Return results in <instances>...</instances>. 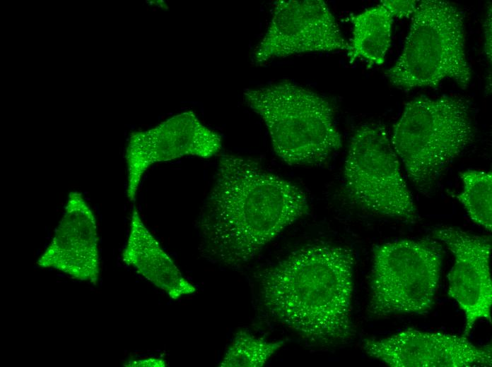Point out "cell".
Instances as JSON below:
<instances>
[{
  "mask_svg": "<svg viewBox=\"0 0 492 367\" xmlns=\"http://www.w3.org/2000/svg\"><path fill=\"white\" fill-rule=\"evenodd\" d=\"M309 212L305 193L255 160L222 155L197 222L202 255L230 267L251 261Z\"/></svg>",
  "mask_w": 492,
  "mask_h": 367,
  "instance_id": "6da1fadb",
  "label": "cell"
},
{
  "mask_svg": "<svg viewBox=\"0 0 492 367\" xmlns=\"http://www.w3.org/2000/svg\"><path fill=\"white\" fill-rule=\"evenodd\" d=\"M355 256L351 249L315 243L296 249L260 277L264 306L304 339L322 346L348 342Z\"/></svg>",
  "mask_w": 492,
  "mask_h": 367,
  "instance_id": "7a4b0ae2",
  "label": "cell"
},
{
  "mask_svg": "<svg viewBox=\"0 0 492 367\" xmlns=\"http://www.w3.org/2000/svg\"><path fill=\"white\" fill-rule=\"evenodd\" d=\"M247 104L262 119L275 154L289 165L324 162L342 145L331 102L288 81L246 89Z\"/></svg>",
  "mask_w": 492,
  "mask_h": 367,
  "instance_id": "3957f363",
  "label": "cell"
},
{
  "mask_svg": "<svg viewBox=\"0 0 492 367\" xmlns=\"http://www.w3.org/2000/svg\"><path fill=\"white\" fill-rule=\"evenodd\" d=\"M474 136L464 99L421 95L406 103L390 140L408 177L423 191L431 188Z\"/></svg>",
  "mask_w": 492,
  "mask_h": 367,
  "instance_id": "277c9868",
  "label": "cell"
},
{
  "mask_svg": "<svg viewBox=\"0 0 492 367\" xmlns=\"http://www.w3.org/2000/svg\"><path fill=\"white\" fill-rule=\"evenodd\" d=\"M385 76L404 90L436 86L445 79L467 88L472 71L461 11L447 1H420L402 52Z\"/></svg>",
  "mask_w": 492,
  "mask_h": 367,
  "instance_id": "5b68a950",
  "label": "cell"
},
{
  "mask_svg": "<svg viewBox=\"0 0 492 367\" xmlns=\"http://www.w3.org/2000/svg\"><path fill=\"white\" fill-rule=\"evenodd\" d=\"M430 240L400 239L373 251L369 312L375 316L423 314L433 306L443 264Z\"/></svg>",
  "mask_w": 492,
  "mask_h": 367,
  "instance_id": "8992f818",
  "label": "cell"
},
{
  "mask_svg": "<svg viewBox=\"0 0 492 367\" xmlns=\"http://www.w3.org/2000/svg\"><path fill=\"white\" fill-rule=\"evenodd\" d=\"M399 161L385 125L360 126L351 138L344 166L349 200L381 216L416 222L418 211Z\"/></svg>",
  "mask_w": 492,
  "mask_h": 367,
  "instance_id": "52a82bcc",
  "label": "cell"
},
{
  "mask_svg": "<svg viewBox=\"0 0 492 367\" xmlns=\"http://www.w3.org/2000/svg\"><path fill=\"white\" fill-rule=\"evenodd\" d=\"M348 44L322 0H279L262 38L252 54L262 65L271 59L307 52L344 50Z\"/></svg>",
  "mask_w": 492,
  "mask_h": 367,
  "instance_id": "ba28073f",
  "label": "cell"
},
{
  "mask_svg": "<svg viewBox=\"0 0 492 367\" xmlns=\"http://www.w3.org/2000/svg\"><path fill=\"white\" fill-rule=\"evenodd\" d=\"M221 147V136L203 124L192 111L132 133L125 153L128 199L135 200L141 179L153 164L189 155L209 158L216 155Z\"/></svg>",
  "mask_w": 492,
  "mask_h": 367,
  "instance_id": "9c48e42d",
  "label": "cell"
},
{
  "mask_svg": "<svg viewBox=\"0 0 492 367\" xmlns=\"http://www.w3.org/2000/svg\"><path fill=\"white\" fill-rule=\"evenodd\" d=\"M370 356L392 367H471L492 364L491 347L467 337L409 329L390 337L366 339Z\"/></svg>",
  "mask_w": 492,
  "mask_h": 367,
  "instance_id": "30bf717a",
  "label": "cell"
},
{
  "mask_svg": "<svg viewBox=\"0 0 492 367\" xmlns=\"http://www.w3.org/2000/svg\"><path fill=\"white\" fill-rule=\"evenodd\" d=\"M455 257L448 278V296L455 300L465 315L464 336H468L477 320H491L492 283L490 272L491 241L455 227L434 230Z\"/></svg>",
  "mask_w": 492,
  "mask_h": 367,
  "instance_id": "8fae6325",
  "label": "cell"
},
{
  "mask_svg": "<svg viewBox=\"0 0 492 367\" xmlns=\"http://www.w3.org/2000/svg\"><path fill=\"white\" fill-rule=\"evenodd\" d=\"M99 238L95 215L78 191H71L54 236L38 266L96 284L100 276Z\"/></svg>",
  "mask_w": 492,
  "mask_h": 367,
  "instance_id": "7c38bea8",
  "label": "cell"
},
{
  "mask_svg": "<svg viewBox=\"0 0 492 367\" xmlns=\"http://www.w3.org/2000/svg\"><path fill=\"white\" fill-rule=\"evenodd\" d=\"M122 257L125 264L134 267L172 299L197 291L146 227L136 208L131 213L129 236Z\"/></svg>",
  "mask_w": 492,
  "mask_h": 367,
  "instance_id": "4fadbf2b",
  "label": "cell"
},
{
  "mask_svg": "<svg viewBox=\"0 0 492 367\" xmlns=\"http://www.w3.org/2000/svg\"><path fill=\"white\" fill-rule=\"evenodd\" d=\"M394 18L382 1L351 18L352 37L346 49L350 63L360 59L369 66L384 64L391 44Z\"/></svg>",
  "mask_w": 492,
  "mask_h": 367,
  "instance_id": "5bb4252c",
  "label": "cell"
},
{
  "mask_svg": "<svg viewBox=\"0 0 492 367\" xmlns=\"http://www.w3.org/2000/svg\"><path fill=\"white\" fill-rule=\"evenodd\" d=\"M462 191L456 194L458 201L475 224L488 231L492 229V174L468 169L459 172Z\"/></svg>",
  "mask_w": 492,
  "mask_h": 367,
  "instance_id": "9a60e30c",
  "label": "cell"
},
{
  "mask_svg": "<svg viewBox=\"0 0 492 367\" xmlns=\"http://www.w3.org/2000/svg\"><path fill=\"white\" fill-rule=\"evenodd\" d=\"M284 344L269 341L246 330H240L218 364L221 367H262Z\"/></svg>",
  "mask_w": 492,
  "mask_h": 367,
  "instance_id": "2e32d148",
  "label": "cell"
},
{
  "mask_svg": "<svg viewBox=\"0 0 492 367\" xmlns=\"http://www.w3.org/2000/svg\"><path fill=\"white\" fill-rule=\"evenodd\" d=\"M394 18H404L412 16L416 10L418 2L412 0H382Z\"/></svg>",
  "mask_w": 492,
  "mask_h": 367,
  "instance_id": "e0dca14e",
  "label": "cell"
},
{
  "mask_svg": "<svg viewBox=\"0 0 492 367\" xmlns=\"http://www.w3.org/2000/svg\"><path fill=\"white\" fill-rule=\"evenodd\" d=\"M491 4L487 7L483 24L484 37V53L491 64L492 59V24H491Z\"/></svg>",
  "mask_w": 492,
  "mask_h": 367,
  "instance_id": "ac0fdd59",
  "label": "cell"
},
{
  "mask_svg": "<svg viewBox=\"0 0 492 367\" xmlns=\"http://www.w3.org/2000/svg\"><path fill=\"white\" fill-rule=\"evenodd\" d=\"M167 362L162 358H146L136 360H129L124 363V366L139 367V366H155L164 367L166 366Z\"/></svg>",
  "mask_w": 492,
  "mask_h": 367,
  "instance_id": "d6986e66",
  "label": "cell"
}]
</instances>
